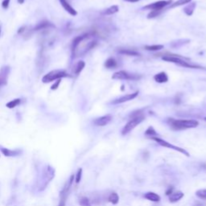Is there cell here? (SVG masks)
<instances>
[{
    "instance_id": "obj_1",
    "label": "cell",
    "mask_w": 206,
    "mask_h": 206,
    "mask_svg": "<svg viewBox=\"0 0 206 206\" xmlns=\"http://www.w3.org/2000/svg\"><path fill=\"white\" fill-rule=\"evenodd\" d=\"M168 124L170 125L173 130H180L189 129V128H195L198 127L199 122L196 120H184V119H174L169 118L168 121Z\"/></svg>"
},
{
    "instance_id": "obj_2",
    "label": "cell",
    "mask_w": 206,
    "mask_h": 206,
    "mask_svg": "<svg viewBox=\"0 0 206 206\" xmlns=\"http://www.w3.org/2000/svg\"><path fill=\"white\" fill-rule=\"evenodd\" d=\"M162 59H163L164 61L174 63V64H176V65H180V66H182V67H185V68H197V66L191 65V64H189L188 61H186V60H186V58H185V57L183 58L182 57L176 56V55H167L165 57H163Z\"/></svg>"
},
{
    "instance_id": "obj_3",
    "label": "cell",
    "mask_w": 206,
    "mask_h": 206,
    "mask_svg": "<svg viewBox=\"0 0 206 206\" xmlns=\"http://www.w3.org/2000/svg\"><path fill=\"white\" fill-rule=\"evenodd\" d=\"M70 77V75H68L65 71L53 70L45 74L42 78V82L43 83H49V82H53L55 80H59V79H61L63 77Z\"/></svg>"
},
{
    "instance_id": "obj_4",
    "label": "cell",
    "mask_w": 206,
    "mask_h": 206,
    "mask_svg": "<svg viewBox=\"0 0 206 206\" xmlns=\"http://www.w3.org/2000/svg\"><path fill=\"white\" fill-rule=\"evenodd\" d=\"M144 118H145V117H144L143 115H141V116H138L136 117V118H131L127 124L125 125L124 127L122 128V135H127L128 133H130L131 130H133V129H135L138 124H140V123L143 121Z\"/></svg>"
},
{
    "instance_id": "obj_5",
    "label": "cell",
    "mask_w": 206,
    "mask_h": 206,
    "mask_svg": "<svg viewBox=\"0 0 206 206\" xmlns=\"http://www.w3.org/2000/svg\"><path fill=\"white\" fill-rule=\"evenodd\" d=\"M152 139H153L154 141H155L157 143H159L162 146H164V147H167V148H170V149L175 150L176 152H180V153H182V154H184L185 155H186V156H189V154H188V152L186 150H185L184 148H181V147H179V146H174V145L169 143L168 142L163 140L162 138H158V137H152Z\"/></svg>"
},
{
    "instance_id": "obj_6",
    "label": "cell",
    "mask_w": 206,
    "mask_h": 206,
    "mask_svg": "<svg viewBox=\"0 0 206 206\" xmlns=\"http://www.w3.org/2000/svg\"><path fill=\"white\" fill-rule=\"evenodd\" d=\"M171 1L172 0H161V1H158V2H155V3H151V4L145 6L143 9L151 10V11H162L164 7L171 3Z\"/></svg>"
},
{
    "instance_id": "obj_7",
    "label": "cell",
    "mask_w": 206,
    "mask_h": 206,
    "mask_svg": "<svg viewBox=\"0 0 206 206\" xmlns=\"http://www.w3.org/2000/svg\"><path fill=\"white\" fill-rule=\"evenodd\" d=\"M138 78V77L135 76V74H130L124 70L116 72L112 76V79H114V80H136Z\"/></svg>"
},
{
    "instance_id": "obj_8",
    "label": "cell",
    "mask_w": 206,
    "mask_h": 206,
    "mask_svg": "<svg viewBox=\"0 0 206 206\" xmlns=\"http://www.w3.org/2000/svg\"><path fill=\"white\" fill-rule=\"evenodd\" d=\"M9 73H10V68L8 66H5L0 69V88L5 86L7 84Z\"/></svg>"
},
{
    "instance_id": "obj_9",
    "label": "cell",
    "mask_w": 206,
    "mask_h": 206,
    "mask_svg": "<svg viewBox=\"0 0 206 206\" xmlns=\"http://www.w3.org/2000/svg\"><path fill=\"white\" fill-rule=\"evenodd\" d=\"M111 115L110 114H106V115H104V116H102L100 118H96L93 121V123L96 126H98V127H104V126H106L107 124H109L110 122H111Z\"/></svg>"
},
{
    "instance_id": "obj_10",
    "label": "cell",
    "mask_w": 206,
    "mask_h": 206,
    "mask_svg": "<svg viewBox=\"0 0 206 206\" xmlns=\"http://www.w3.org/2000/svg\"><path fill=\"white\" fill-rule=\"evenodd\" d=\"M138 92H135L133 93H130V94H127L122 96L121 98H118L116 100L112 102V104H121V103H124L126 102H129V101L133 100L134 98H135L138 96Z\"/></svg>"
},
{
    "instance_id": "obj_11",
    "label": "cell",
    "mask_w": 206,
    "mask_h": 206,
    "mask_svg": "<svg viewBox=\"0 0 206 206\" xmlns=\"http://www.w3.org/2000/svg\"><path fill=\"white\" fill-rule=\"evenodd\" d=\"M59 1H60V4H61V6L63 7V8L65 9V11H67L68 14H70L71 15L75 16V15H77V11L68 3L67 0H59Z\"/></svg>"
},
{
    "instance_id": "obj_12",
    "label": "cell",
    "mask_w": 206,
    "mask_h": 206,
    "mask_svg": "<svg viewBox=\"0 0 206 206\" xmlns=\"http://www.w3.org/2000/svg\"><path fill=\"white\" fill-rule=\"evenodd\" d=\"M183 197H184V193H182L181 191H177V192L172 193L169 196V201L171 203H176Z\"/></svg>"
},
{
    "instance_id": "obj_13",
    "label": "cell",
    "mask_w": 206,
    "mask_h": 206,
    "mask_svg": "<svg viewBox=\"0 0 206 206\" xmlns=\"http://www.w3.org/2000/svg\"><path fill=\"white\" fill-rule=\"evenodd\" d=\"M154 81L158 83H165L168 81V77L164 72H161L160 73L155 74L154 77Z\"/></svg>"
},
{
    "instance_id": "obj_14",
    "label": "cell",
    "mask_w": 206,
    "mask_h": 206,
    "mask_svg": "<svg viewBox=\"0 0 206 206\" xmlns=\"http://www.w3.org/2000/svg\"><path fill=\"white\" fill-rule=\"evenodd\" d=\"M54 27L52 24H51L50 22L46 21V20H43V21H41L38 24L36 25L34 28L35 31H39L42 30V29H47V28H49V27Z\"/></svg>"
},
{
    "instance_id": "obj_15",
    "label": "cell",
    "mask_w": 206,
    "mask_h": 206,
    "mask_svg": "<svg viewBox=\"0 0 206 206\" xmlns=\"http://www.w3.org/2000/svg\"><path fill=\"white\" fill-rule=\"evenodd\" d=\"M144 198L150 201H152V202H159L160 201V196L158 194L154 193H152V192H149V193H146L144 194Z\"/></svg>"
},
{
    "instance_id": "obj_16",
    "label": "cell",
    "mask_w": 206,
    "mask_h": 206,
    "mask_svg": "<svg viewBox=\"0 0 206 206\" xmlns=\"http://www.w3.org/2000/svg\"><path fill=\"white\" fill-rule=\"evenodd\" d=\"M1 152L3 153L5 156H7V157H12V156H16L18 154H19V151L18 150H15V151H11V150H9L7 148H4V147H2L1 148Z\"/></svg>"
},
{
    "instance_id": "obj_17",
    "label": "cell",
    "mask_w": 206,
    "mask_h": 206,
    "mask_svg": "<svg viewBox=\"0 0 206 206\" xmlns=\"http://www.w3.org/2000/svg\"><path fill=\"white\" fill-rule=\"evenodd\" d=\"M118 66V63L114 58H109L105 62V67L107 68H115Z\"/></svg>"
},
{
    "instance_id": "obj_18",
    "label": "cell",
    "mask_w": 206,
    "mask_h": 206,
    "mask_svg": "<svg viewBox=\"0 0 206 206\" xmlns=\"http://www.w3.org/2000/svg\"><path fill=\"white\" fill-rule=\"evenodd\" d=\"M85 66V63L83 61V60H80L77 63V65H75V68H74V73L76 75H78L81 73L83 69H84Z\"/></svg>"
},
{
    "instance_id": "obj_19",
    "label": "cell",
    "mask_w": 206,
    "mask_h": 206,
    "mask_svg": "<svg viewBox=\"0 0 206 206\" xmlns=\"http://www.w3.org/2000/svg\"><path fill=\"white\" fill-rule=\"evenodd\" d=\"M118 11H119L118 6L114 5L106 9V11H104V14H105V15H114V14L117 13Z\"/></svg>"
},
{
    "instance_id": "obj_20",
    "label": "cell",
    "mask_w": 206,
    "mask_h": 206,
    "mask_svg": "<svg viewBox=\"0 0 206 206\" xmlns=\"http://www.w3.org/2000/svg\"><path fill=\"white\" fill-rule=\"evenodd\" d=\"M109 202H110L113 205H117L119 201V196L116 193H112L108 197Z\"/></svg>"
},
{
    "instance_id": "obj_21",
    "label": "cell",
    "mask_w": 206,
    "mask_h": 206,
    "mask_svg": "<svg viewBox=\"0 0 206 206\" xmlns=\"http://www.w3.org/2000/svg\"><path fill=\"white\" fill-rule=\"evenodd\" d=\"M196 7V3H190L189 5H188L186 7H185L184 9V11L185 12V14L187 15H192L194 11V9Z\"/></svg>"
},
{
    "instance_id": "obj_22",
    "label": "cell",
    "mask_w": 206,
    "mask_h": 206,
    "mask_svg": "<svg viewBox=\"0 0 206 206\" xmlns=\"http://www.w3.org/2000/svg\"><path fill=\"white\" fill-rule=\"evenodd\" d=\"M21 102V100L19 98H16V99H14V100L9 102L8 103H7V107L9 109H13L15 107H16L17 106H19V104Z\"/></svg>"
},
{
    "instance_id": "obj_23",
    "label": "cell",
    "mask_w": 206,
    "mask_h": 206,
    "mask_svg": "<svg viewBox=\"0 0 206 206\" xmlns=\"http://www.w3.org/2000/svg\"><path fill=\"white\" fill-rule=\"evenodd\" d=\"M163 49V45L160 44H155V45H146L145 49L147 51H158Z\"/></svg>"
},
{
    "instance_id": "obj_24",
    "label": "cell",
    "mask_w": 206,
    "mask_h": 206,
    "mask_svg": "<svg viewBox=\"0 0 206 206\" xmlns=\"http://www.w3.org/2000/svg\"><path fill=\"white\" fill-rule=\"evenodd\" d=\"M119 52L122 53V54L127 55V56H135V57H137V56L140 55L137 52L132 51V50H130V49H122V50H119Z\"/></svg>"
},
{
    "instance_id": "obj_25",
    "label": "cell",
    "mask_w": 206,
    "mask_h": 206,
    "mask_svg": "<svg viewBox=\"0 0 206 206\" xmlns=\"http://www.w3.org/2000/svg\"><path fill=\"white\" fill-rule=\"evenodd\" d=\"M192 0H178L176 1V3H174L171 4V8H174V7H180V6L185 5V4H187V3H189Z\"/></svg>"
},
{
    "instance_id": "obj_26",
    "label": "cell",
    "mask_w": 206,
    "mask_h": 206,
    "mask_svg": "<svg viewBox=\"0 0 206 206\" xmlns=\"http://www.w3.org/2000/svg\"><path fill=\"white\" fill-rule=\"evenodd\" d=\"M196 195L201 200H206V189H200L196 191Z\"/></svg>"
},
{
    "instance_id": "obj_27",
    "label": "cell",
    "mask_w": 206,
    "mask_h": 206,
    "mask_svg": "<svg viewBox=\"0 0 206 206\" xmlns=\"http://www.w3.org/2000/svg\"><path fill=\"white\" fill-rule=\"evenodd\" d=\"M79 204L81 206H90V200L87 197H82L80 199Z\"/></svg>"
},
{
    "instance_id": "obj_28",
    "label": "cell",
    "mask_w": 206,
    "mask_h": 206,
    "mask_svg": "<svg viewBox=\"0 0 206 206\" xmlns=\"http://www.w3.org/2000/svg\"><path fill=\"white\" fill-rule=\"evenodd\" d=\"M145 135H148V136H153V135H157V133H156V131L154 130V129L152 127H148V129L146 130V132H145Z\"/></svg>"
},
{
    "instance_id": "obj_29",
    "label": "cell",
    "mask_w": 206,
    "mask_h": 206,
    "mask_svg": "<svg viewBox=\"0 0 206 206\" xmlns=\"http://www.w3.org/2000/svg\"><path fill=\"white\" fill-rule=\"evenodd\" d=\"M82 168H79L78 171L77 172L76 176H75V182L77 184H78L82 180Z\"/></svg>"
},
{
    "instance_id": "obj_30",
    "label": "cell",
    "mask_w": 206,
    "mask_h": 206,
    "mask_svg": "<svg viewBox=\"0 0 206 206\" xmlns=\"http://www.w3.org/2000/svg\"><path fill=\"white\" fill-rule=\"evenodd\" d=\"M161 13V11H152V12L150 14H148L147 15V18L148 19H151V18H154V17L158 16Z\"/></svg>"
},
{
    "instance_id": "obj_31",
    "label": "cell",
    "mask_w": 206,
    "mask_h": 206,
    "mask_svg": "<svg viewBox=\"0 0 206 206\" xmlns=\"http://www.w3.org/2000/svg\"><path fill=\"white\" fill-rule=\"evenodd\" d=\"M67 198H68V196H60V202H59L58 206H65Z\"/></svg>"
},
{
    "instance_id": "obj_32",
    "label": "cell",
    "mask_w": 206,
    "mask_h": 206,
    "mask_svg": "<svg viewBox=\"0 0 206 206\" xmlns=\"http://www.w3.org/2000/svg\"><path fill=\"white\" fill-rule=\"evenodd\" d=\"M60 82H61V79H59V80H57L56 81V82H55L54 84L52 85L51 87V90H56L58 89V87H59V85H60Z\"/></svg>"
},
{
    "instance_id": "obj_33",
    "label": "cell",
    "mask_w": 206,
    "mask_h": 206,
    "mask_svg": "<svg viewBox=\"0 0 206 206\" xmlns=\"http://www.w3.org/2000/svg\"><path fill=\"white\" fill-rule=\"evenodd\" d=\"M10 4V0H3L2 3V7L3 9H7Z\"/></svg>"
},
{
    "instance_id": "obj_34",
    "label": "cell",
    "mask_w": 206,
    "mask_h": 206,
    "mask_svg": "<svg viewBox=\"0 0 206 206\" xmlns=\"http://www.w3.org/2000/svg\"><path fill=\"white\" fill-rule=\"evenodd\" d=\"M172 193H173V187H169L166 191V195L170 196Z\"/></svg>"
},
{
    "instance_id": "obj_35",
    "label": "cell",
    "mask_w": 206,
    "mask_h": 206,
    "mask_svg": "<svg viewBox=\"0 0 206 206\" xmlns=\"http://www.w3.org/2000/svg\"><path fill=\"white\" fill-rule=\"evenodd\" d=\"M124 1H126V2H129V3H137V2L140 1V0H124Z\"/></svg>"
},
{
    "instance_id": "obj_36",
    "label": "cell",
    "mask_w": 206,
    "mask_h": 206,
    "mask_svg": "<svg viewBox=\"0 0 206 206\" xmlns=\"http://www.w3.org/2000/svg\"><path fill=\"white\" fill-rule=\"evenodd\" d=\"M18 3H20V4H23L24 3V0H18Z\"/></svg>"
},
{
    "instance_id": "obj_37",
    "label": "cell",
    "mask_w": 206,
    "mask_h": 206,
    "mask_svg": "<svg viewBox=\"0 0 206 206\" xmlns=\"http://www.w3.org/2000/svg\"><path fill=\"white\" fill-rule=\"evenodd\" d=\"M1 32H2V28H1V26H0V35H1Z\"/></svg>"
},
{
    "instance_id": "obj_38",
    "label": "cell",
    "mask_w": 206,
    "mask_h": 206,
    "mask_svg": "<svg viewBox=\"0 0 206 206\" xmlns=\"http://www.w3.org/2000/svg\"><path fill=\"white\" fill-rule=\"evenodd\" d=\"M205 121H206V118H205Z\"/></svg>"
},
{
    "instance_id": "obj_39",
    "label": "cell",
    "mask_w": 206,
    "mask_h": 206,
    "mask_svg": "<svg viewBox=\"0 0 206 206\" xmlns=\"http://www.w3.org/2000/svg\"><path fill=\"white\" fill-rule=\"evenodd\" d=\"M90 206H91V205H90Z\"/></svg>"
}]
</instances>
